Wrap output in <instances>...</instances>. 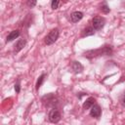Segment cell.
<instances>
[{"instance_id": "5bb4252c", "label": "cell", "mask_w": 125, "mask_h": 125, "mask_svg": "<svg viewBox=\"0 0 125 125\" xmlns=\"http://www.w3.org/2000/svg\"><path fill=\"white\" fill-rule=\"evenodd\" d=\"M60 4H61V2H60L59 0H53V1L51 2V7H52L53 10H56V9L59 8V5H60Z\"/></svg>"}, {"instance_id": "4fadbf2b", "label": "cell", "mask_w": 125, "mask_h": 125, "mask_svg": "<svg viewBox=\"0 0 125 125\" xmlns=\"http://www.w3.org/2000/svg\"><path fill=\"white\" fill-rule=\"evenodd\" d=\"M45 77H46V74H45V73H42V74L38 77V79H37V81H36V84H35V89H36V91H38L39 88L41 87V85L43 84V82H44V80H45Z\"/></svg>"}, {"instance_id": "7c38bea8", "label": "cell", "mask_w": 125, "mask_h": 125, "mask_svg": "<svg viewBox=\"0 0 125 125\" xmlns=\"http://www.w3.org/2000/svg\"><path fill=\"white\" fill-rule=\"evenodd\" d=\"M93 34H95V29L92 26H87L86 28H84L82 30L81 36L82 37H86V36H90V35H93Z\"/></svg>"}, {"instance_id": "277c9868", "label": "cell", "mask_w": 125, "mask_h": 125, "mask_svg": "<svg viewBox=\"0 0 125 125\" xmlns=\"http://www.w3.org/2000/svg\"><path fill=\"white\" fill-rule=\"evenodd\" d=\"M61 117H62V115H61L60 111L56 108H53L52 110H50V112L48 114V118L52 123H58L61 120Z\"/></svg>"}, {"instance_id": "3957f363", "label": "cell", "mask_w": 125, "mask_h": 125, "mask_svg": "<svg viewBox=\"0 0 125 125\" xmlns=\"http://www.w3.org/2000/svg\"><path fill=\"white\" fill-rule=\"evenodd\" d=\"M104 23H105V20L101 16H96L92 19V25H93V28L96 30L102 29L104 26Z\"/></svg>"}, {"instance_id": "8992f818", "label": "cell", "mask_w": 125, "mask_h": 125, "mask_svg": "<svg viewBox=\"0 0 125 125\" xmlns=\"http://www.w3.org/2000/svg\"><path fill=\"white\" fill-rule=\"evenodd\" d=\"M83 16H84V14L82 12H80V11H74V12H72L70 14V21L72 22H78L79 21L82 20Z\"/></svg>"}, {"instance_id": "52a82bcc", "label": "cell", "mask_w": 125, "mask_h": 125, "mask_svg": "<svg viewBox=\"0 0 125 125\" xmlns=\"http://www.w3.org/2000/svg\"><path fill=\"white\" fill-rule=\"evenodd\" d=\"M42 99H46V101H43V102H44V103H46V102H47V105H48V106H51V105H54L55 104H57L56 96H55L53 93H51V94H49V95L44 96Z\"/></svg>"}, {"instance_id": "5b68a950", "label": "cell", "mask_w": 125, "mask_h": 125, "mask_svg": "<svg viewBox=\"0 0 125 125\" xmlns=\"http://www.w3.org/2000/svg\"><path fill=\"white\" fill-rule=\"evenodd\" d=\"M101 114H102V108H101V106L99 104H95L90 108V115L92 117H94V118H98V117L101 116Z\"/></svg>"}, {"instance_id": "30bf717a", "label": "cell", "mask_w": 125, "mask_h": 125, "mask_svg": "<svg viewBox=\"0 0 125 125\" xmlns=\"http://www.w3.org/2000/svg\"><path fill=\"white\" fill-rule=\"evenodd\" d=\"M20 34H21L20 30H18V29H16V30H12V31L7 35V37H6V43H9V42L15 40L16 38H18V37L20 36Z\"/></svg>"}, {"instance_id": "e0dca14e", "label": "cell", "mask_w": 125, "mask_h": 125, "mask_svg": "<svg viewBox=\"0 0 125 125\" xmlns=\"http://www.w3.org/2000/svg\"><path fill=\"white\" fill-rule=\"evenodd\" d=\"M26 4L28 5V7L32 8V7H34V6L36 5V1H27V2H26Z\"/></svg>"}, {"instance_id": "9a60e30c", "label": "cell", "mask_w": 125, "mask_h": 125, "mask_svg": "<svg viewBox=\"0 0 125 125\" xmlns=\"http://www.w3.org/2000/svg\"><path fill=\"white\" fill-rule=\"evenodd\" d=\"M101 10H102V12L104 13V14H108L109 12H110V9H109V7L104 3L102 7H101Z\"/></svg>"}, {"instance_id": "ac0fdd59", "label": "cell", "mask_w": 125, "mask_h": 125, "mask_svg": "<svg viewBox=\"0 0 125 125\" xmlns=\"http://www.w3.org/2000/svg\"><path fill=\"white\" fill-rule=\"evenodd\" d=\"M15 91H16V93H20V91H21V86H20L19 82L15 85Z\"/></svg>"}, {"instance_id": "2e32d148", "label": "cell", "mask_w": 125, "mask_h": 125, "mask_svg": "<svg viewBox=\"0 0 125 125\" xmlns=\"http://www.w3.org/2000/svg\"><path fill=\"white\" fill-rule=\"evenodd\" d=\"M120 103H121L122 105L125 106V91L123 92V94H122L121 97H120Z\"/></svg>"}, {"instance_id": "6da1fadb", "label": "cell", "mask_w": 125, "mask_h": 125, "mask_svg": "<svg viewBox=\"0 0 125 125\" xmlns=\"http://www.w3.org/2000/svg\"><path fill=\"white\" fill-rule=\"evenodd\" d=\"M112 52H113V50L110 45H104L98 49L89 50V51L85 52L84 57L88 58V59H92V58H96V57H100V56H109L112 54Z\"/></svg>"}, {"instance_id": "7a4b0ae2", "label": "cell", "mask_w": 125, "mask_h": 125, "mask_svg": "<svg viewBox=\"0 0 125 125\" xmlns=\"http://www.w3.org/2000/svg\"><path fill=\"white\" fill-rule=\"evenodd\" d=\"M59 35H60V30L59 28H53L45 37L44 39V42L46 45L50 46V45H53L59 38Z\"/></svg>"}, {"instance_id": "9c48e42d", "label": "cell", "mask_w": 125, "mask_h": 125, "mask_svg": "<svg viewBox=\"0 0 125 125\" xmlns=\"http://www.w3.org/2000/svg\"><path fill=\"white\" fill-rule=\"evenodd\" d=\"M71 68L73 70L74 73H80L83 71L84 69V66L82 65V63L80 62H77V61H73L71 62Z\"/></svg>"}, {"instance_id": "8fae6325", "label": "cell", "mask_w": 125, "mask_h": 125, "mask_svg": "<svg viewBox=\"0 0 125 125\" xmlns=\"http://www.w3.org/2000/svg\"><path fill=\"white\" fill-rule=\"evenodd\" d=\"M95 102H96L95 98L89 97L88 99H86V101H85V102L83 103V104H82L83 109H89V108H91V107L95 104Z\"/></svg>"}, {"instance_id": "ba28073f", "label": "cell", "mask_w": 125, "mask_h": 125, "mask_svg": "<svg viewBox=\"0 0 125 125\" xmlns=\"http://www.w3.org/2000/svg\"><path fill=\"white\" fill-rule=\"evenodd\" d=\"M26 45V40L25 39H19L18 41H17V43L15 44V46H14V52L15 53H19L20 51H21L23 48H24V46Z\"/></svg>"}]
</instances>
